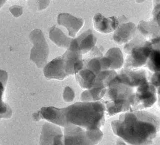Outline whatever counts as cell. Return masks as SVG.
Masks as SVG:
<instances>
[{"instance_id": "cell-1", "label": "cell", "mask_w": 160, "mask_h": 145, "mask_svg": "<svg viewBox=\"0 0 160 145\" xmlns=\"http://www.w3.org/2000/svg\"><path fill=\"white\" fill-rule=\"evenodd\" d=\"M113 132L131 145H151L160 128L159 118L147 111L123 113L111 122Z\"/></svg>"}, {"instance_id": "cell-2", "label": "cell", "mask_w": 160, "mask_h": 145, "mask_svg": "<svg viewBox=\"0 0 160 145\" xmlns=\"http://www.w3.org/2000/svg\"><path fill=\"white\" fill-rule=\"evenodd\" d=\"M67 126L74 125L86 130L100 129L105 123V102H76L63 108Z\"/></svg>"}, {"instance_id": "cell-3", "label": "cell", "mask_w": 160, "mask_h": 145, "mask_svg": "<svg viewBox=\"0 0 160 145\" xmlns=\"http://www.w3.org/2000/svg\"><path fill=\"white\" fill-rule=\"evenodd\" d=\"M136 88H131L115 77L107 88L105 98V111L111 117L131 110L133 105Z\"/></svg>"}, {"instance_id": "cell-4", "label": "cell", "mask_w": 160, "mask_h": 145, "mask_svg": "<svg viewBox=\"0 0 160 145\" xmlns=\"http://www.w3.org/2000/svg\"><path fill=\"white\" fill-rule=\"evenodd\" d=\"M159 47L153 46L150 41H138V40L128 44L124 48L129 54L126 58V68H137L146 65L148 56L153 48Z\"/></svg>"}, {"instance_id": "cell-5", "label": "cell", "mask_w": 160, "mask_h": 145, "mask_svg": "<svg viewBox=\"0 0 160 145\" xmlns=\"http://www.w3.org/2000/svg\"><path fill=\"white\" fill-rule=\"evenodd\" d=\"M30 39L33 44L30 52V60L37 67L42 68L46 66L49 54V47L42 31L36 29L30 34Z\"/></svg>"}, {"instance_id": "cell-6", "label": "cell", "mask_w": 160, "mask_h": 145, "mask_svg": "<svg viewBox=\"0 0 160 145\" xmlns=\"http://www.w3.org/2000/svg\"><path fill=\"white\" fill-rule=\"evenodd\" d=\"M156 100V88L150 82H146L136 89L134 102L131 111L142 110L151 107Z\"/></svg>"}, {"instance_id": "cell-7", "label": "cell", "mask_w": 160, "mask_h": 145, "mask_svg": "<svg viewBox=\"0 0 160 145\" xmlns=\"http://www.w3.org/2000/svg\"><path fill=\"white\" fill-rule=\"evenodd\" d=\"M63 139L65 145H95L89 138L87 130L74 125L65 127Z\"/></svg>"}, {"instance_id": "cell-8", "label": "cell", "mask_w": 160, "mask_h": 145, "mask_svg": "<svg viewBox=\"0 0 160 145\" xmlns=\"http://www.w3.org/2000/svg\"><path fill=\"white\" fill-rule=\"evenodd\" d=\"M39 145H65L61 128L54 124L45 123L42 125Z\"/></svg>"}, {"instance_id": "cell-9", "label": "cell", "mask_w": 160, "mask_h": 145, "mask_svg": "<svg viewBox=\"0 0 160 145\" xmlns=\"http://www.w3.org/2000/svg\"><path fill=\"white\" fill-rule=\"evenodd\" d=\"M96 42L97 38L93 34V31L87 30L77 38L72 39L68 49L83 55L93 50Z\"/></svg>"}, {"instance_id": "cell-10", "label": "cell", "mask_w": 160, "mask_h": 145, "mask_svg": "<svg viewBox=\"0 0 160 145\" xmlns=\"http://www.w3.org/2000/svg\"><path fill=\"white\" fill-rule=\"evenodd\" d=\"M117 78L119 81L133 88H136L142 83L148 81L147 73L143 69H123L118 75L117 74Z\"/></svg>"}, {"instance_id": "cell-11", "label": "cell", "mask_w": 160, "mask_h": 145, "mask_svg": "<svg viewBox=\"0 0 160 145\" xmlns=\"http://www.w3.org/2000/svg\"><path fill=\"white\" fill-rule=\"evenodd\" d=\"M43 73L47 79L62 81L68 75L65 71L63 57H58L46 65Z\"/></svg>"}, {"instance_id": "cell-12", "label": "cell", "mask_w": 160, "mask_h": 145, "mask_svg": "<svg viewBox=\"0 0 160 145\" xmlns=\"http://www.w3.org/2000/svg\"><path fill=\"white\" fill-rule=\"evenodd\" d=\"M62 57L68 76L75 75L83 68L84 61L82 60V55L79 52L68 49Z\"/></svg>"}, {"instance_id": "cell-13", "label": "cell", "mask_w": 160, "mask_h": 145, "mask_svg": "<svg viewBox=\"0 0 160 145\" xmlns=\"http://www.w3.org/2000/svg\"><path fill=\"white\" fill-rule=\"evenodd\" d=\"M94 28L101 33L107 34L112 32L120 25V22L117 17H104L101 13H97L93 18Z\"/></svg>"}, {"instance_id": "cell-14", "label": "cell", "mask_w": 160, "mask_h": 145, "mask_svg": "<svg viewBox=\"0 0 160 145\" xmlns=\"http://www.w3.org/2000/svg\"><path fill=\"white\" fill-rule=\"evenodd\" d=\"M59 25L63 26L67 29L69 35L75 38L78 32L84 25V20L81 18L73 17L68 13H62L59 14L57 19Z\"/></svg>"}, {"instance_id": "cell-15", "label": "cell", "mask_w": 160, "mask_h": 145, "mask_svg": "<svg viewBox=\"0 0 160 145\" xmlns=\"http://www.w3.org/2000/svg\"><path fill=\"white\" fill-rule=\"evenodd\" d=\"M39 114L42 119L46 120L52 124L59 127H67V124L64 118L63 108H58L54 107H42L39 111Z\"/></svg>"}, {"instance_id": "cell-16", "label": "cell", "mask_w": 160, "mask_h": 145, "mask_svg": "<svg viewBox=\"0 0 160 145\" xmlns=\"http://www.w3.org/2000/svg\"><path fill=\"white\" fill-rule=\"evenodd\" d=\"M136 26L132 22L120 24L115 30L113 35L114 42L118 44H123L129 42L135 36Z\"/></svg>"}, {"instance_id": "cell-17", "label": "cell", "mask_w": 160, "mask_h": 145, "mask_svg": "<svg viewBox=\"0 0 160 145\" xmlns=\"http://www.w3.org/2000/svg\"><path fill=\"white\" fill-rule=\"evenodd\" d=\"M8 80V74L4 70H0V114L4 115L5 118H9L12 115L11 107L3 101L6 84Z\"/></svg>"}, {"instance_id": "cell-18", "label": "cell", "mask_w": 160, "mask_h": 145, "mask_svg": "<svg viewBox=\"0 0 160 145\" xmlns=\"http://www.w3.org/2000/svg\"><path fill=\"white\" fill-rule=\"evenodd\" d=\"M138 28L144 36L150 38V40L160 38V25L153 21H140L138 24Z\"/></svg>"}, {"instance_id": "cell-19", "label": "cell", "mask_w": 160, "mask_h": 145, "mask_svg": "<svg viewBox=\"0 0 160 145\" xmlns=\"http://www.w3.org/2000/svg\"><path fill=\"white\" fill-rule=\"evenodd\" d=\"M75 77L81 88L88 90L92 88L97 76L90 70L83 67L75 74Z\"/></svg>"}, {"instance_id": "cell-20", "label": "cell", "mask_w": 160, "mask_h": 145, "mask_svg": "<svg viewBox=\"0 0 160 145\" xmlns=\"http://www.w3.org/2000/svg\"><path fill=\"white\" fill-rule=\"evenodd\" d=\"M49 36L51 40L59 47L68 48L72 42V38H68L62 30L55 26L51 28Z\"/></svg>"}, {"instance_id": "cell-21", "label": "cell", "mask_w": 160, "mask_h": 145, "mask_svg": "<svg viewBox=\"0 0 160 145\" xmlns=\"http://www.w3.org/2000/svg\"><path fill=\"white\" fill-rule=\"evenodd\" d=\"M107 91L105 88H92L90 89L84 91L81 94V100L83 102H97L101 100Z\"/></svg>"}, {"instance_id": "cell-22", "label": "cell", "mask_w": 160, "mask_h": 145, "mask_svg": "<svg viewBox=\"0 0 160 145\" xmlns=\"http://www.w3.org/2000/svg\"><path fill=\"white\" fill-rule=\"evenodd\" d=\"M105 57L111 62V69L121 68L123 64L124 60L121 50L118 48H112L105 54Z\"/></svg>"}, {"instance_id": "cell-23", "label": "cell", "mask_w": 160, "mask_h": 145, "mask_svg": "<svg viewBox=\"0 0 160 145\" xmlns=\"http://www.w3.org/2000/svg\"><path fill=\"white\" fill-rule=\"evenodd\" d=\"M160 48H153L148 56L146 65L152 72H160Z\"/></svg>"}, {"instance_id": "cell-24", "label": "cell", "mask_w": 160, "mask_h": 145, "mask_svg": "<svg viewBox=\"0 0 160 145\" xmlns=\"http://www.w3.org/2000/svg\"><path fill=\"white\" fill-rule=\"evenodd\" d=\"M75 92L70 87L67 86L65 88L63 93V98L65 102H72L75 98Z\"/></svg>"}, {"instance_id": "cell-25", "label": "cell", "mask_w": 160, "mask_h": 145, "mask_svg": "<svg viewBox=\"0 0 160 145\" xmlns=\"http://www.w3.org/2000/svg\"><path fill=\"white\" fill-rule=\"evenodd\" d=\"M157 4L155 5L153 11V21L160 25V4L159 2H156Z\"/></svg>"}, {"instance_id": "cell-26", "label": "cell", "mask_w": 160, "mask_h": 145, "mask_svg": "<svg viewBox=\"0 0 160 145\" xmlns=\"http://www.w3.org/2000/svg\"><path fill=\"white\" fill-rule=\"evenodd\" d=\"M9 11L15 17L18 18L21 17L23 12L22 8L20 6H12L9 8Z\"/></svg>"}, {"instance_id": "cell-27", "label": "cell", "mask_w": 160, "mask_h": 145, "mask_svg": "<svg viewBox=\"0 0 160 145\" xmlns=\"http://www.w3.org/2000/svg\"><path fill=\"white\" fill-rule=\"evenodd\" d=\"M150 83L156 88H160V72H157L152 75Z\"/></svg>"}, {"instance_id": "cell-28", "label": "cell", "mask_w": 160, "mask_h": 145, "mask_svg": "<svg viewBox=\"0 0 160 145\" xmlns=\"http://www.w3.org/2000/svg\"><path fill=\"white\" fill-rule=\"evenodd\" d=\"M32 118H33L34 121H36V122H38L39 121H40V120H42V118H41V117H40V115L39 114L38 112H34V114H33Z\"/></svg>"}, {"instance_id": "cell-29", "label": "cell", "mask_w": 160, "mask_h": 145, "mask_svg": "<svg viewBox=\"0 0 160 145\" xmlns=\"http://www.w3.org/2000/svg\"><path fill=\"white\" fill-rule=\"evenodd\" d=\"M114 145H127L126 143H125V142L123 141L121 139H119L118 141L116 142V143H115Z\"/></svg>"}, {"instance_id": "cell-30", "label": "cell", "mask_w": 160, "mask_h": 145, "mask_svg": "<svg viewBox=\"0 0 160 145\" xmlns=\"http://www.w3.org/2000/svg\"><path fill=\"white\" fill-rule=\"evenodd\" d=\"M6 2L5 1H0V8L3 6V5Z\"/></svg>"}, {"instance_id": "cell-31", "label": "cell", "mask_w": 160, "mask_h": 145, "mask_svg": "<svg viewBox=\"0 0 160 145\" xmlns=\"http://www.w3.org/2000/svg\"><path fill=\"white\" fill-rule=\"evenodd\" d=\"M1 118H5L4 117V115H2V114H0V120H1Z\"/></svg>"}]
</instances>
